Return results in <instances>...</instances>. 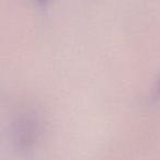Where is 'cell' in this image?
Masks as SVG:
<instances>
[{"label": "cell", "mask_w": 160, "mask_h": 160, "mask_svg": "<svg viewBox=\"0 0 160 160\" xmlns=\"http://www.w3.org/2000/svg\"><path fill=\"white\" fill-rule=\"evenodd\" d=\"M21 126L18 127L17 129V140L20 144V146H28V142H30L35 136L36 128H34L32 125L34 122L31 120H23L21 122Z\"/></svg>", "instance_id": "cell-1"}, {"label": "cell", "mask_w": 160, "mask_h": 160, "mask_svg": "<svg viewBox=\"0 0 160 160\" xmlns=\"http://www.w3.org/2000/svg\"><path fill=\"white\" fill-rule=\"evenodd\" d=\"M40 2H45V1H47V0H38Z\"/></svg>", "instance_id": "cell-2"}]
</instances>
